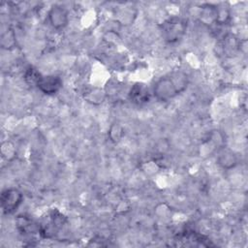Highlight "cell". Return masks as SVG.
Instances as JSON below:
<instances>
[{
    "label": "cell",
    "mask_w": 248,
    "mask_h": 248,
    "mask_svg": "<svg viewBox=\"0 0 248 248\" xmlns=\"http://www.w3.org/2000/svg\"><path fill=\"white\" fill-rule=\"evenodd\" d=\"M187 84V76L182 72H174L156 81L153 88V94L158 101L168 102L184 91Z\"/></svg>",
    "instance_id": "cell-1"
},
{
    "label": "cell",
    "mask_w": 248,
    "mask_h": 248,
    "mask_svg": "<svg viewBox=\"0 0 248 248\" xmlns=\"http://www.w3.org/2000/svg\"><path fill=\"white\" fill-rule=\"evenodd\" d=\"M186 26V22L181 18H170L162 25V35L168 43H175L184 36Z\"/></svg>",
    "instance_id": "cell-2"
},
{
    "label": "cell",
    "mask_w": 248,
    "mask_h": 248,
    "mask_svg": "<svg viewBox=\"0 0 248 248\" xmlns=\"http://www.w3.org/2000/svg\"><path fill=\"white\" fill-rule=\"evenodd\" d=\"M22 194L16 188H9L1 194V208L5 214H10L17 209L22 202Z\"/></svg>",
    "instance_id": "cell-3"
},
{
    "label": "cell",
    "mask_w": 248,
    "mask_h": 248,
    "mask_svg": "<svg viewBox=\"0 0 248 248\" xmlns=\"http://www.w3.org/2000/svg\"><path fill=\"white\" fill-rule=\"evenodd\" d=\"M35 85L43 93L46 95H53L61 89L62 79L56 76L41 75Z\"/></svg>",
    "instance_id": "cell-4"
},
{
    "label": "cell",
    "mask_w": 248,
    "mask_h": 248,
    "mask_svg": "<svg viewBox=\"0 0 248 248\" xmlns=\"http://www.w3.org/2000/svg\"><path fill=\"white\" fill-rule=\"evenodd\" d=\"M47 17L50 25L55 29L64 28L69 21L68 11L61 5H53L47 14Z\"/></svg>",
    "instance_id": "cell-5"
},
{
    "label": "cell",
    "mask_w": 248,
    "mask_h": 248,
    "mask_svg": "<svg viewBox=\"0 0 248 248\" xmlns=\"http://www.w3.org/2000/svg\"><path fill=\"white\" fill-rule=\"evenodd\" d=\"M129 98L131 102L138 105H142L149 101L150 93L145 85L137 83L131 88L129 93Z\"/></svg>",
    "instance_id": "cell-6"
},
{
    "label": "cell",
    "mask_w": 248,
    "mask_h": 248,
    "mask_svg": "<svg viewBox=\"0 0 248 248\" xmlns=\"http://www.w3.org/2000/svg\"><path fill=\"white\" fill-rule=\"evenodd\" d=\"M218 163L224 169H231L236 165V158L232 152L225 151L220 154L218 158Z\"/></svg>",
    "instance_id": "cell-7"
}]
</instances>
